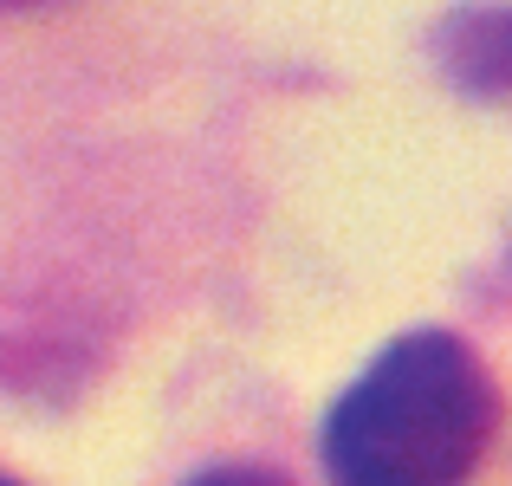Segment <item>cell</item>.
<instances>
[{
  "label": "cell",
  "mask_w": 512,
  "mask_h": 486,
  "mask_svg": "<svg viewBox=\"0 0 512 486\" xmlns=\"http://www.w3.org/2000/svg\"><path fill=\"white\" fill-rule=\"evenodd\" d=\"M500 435V383L454 331H409L331 402V486H461Z\"/></svg>",
  "instance_id": "cell-1"
},
{
  "label": "cell",
  "mask_w": 512,
  "mask_h": 486,
  "mask_svg": "<svg viewBox=\"0 0 512 486\" xmlns=\"http://www.w3.org/2000/svg\"><path fill=\"white\" fill-rule=\"evenodd\" d=\"M188 486H292V480L273 474V467H253V461H227V467H208V474H195Z\"/></svg>",
  "instance_id": "cell-2"
},
{
  "label": "cell",
  "mask_w": 512,
  "mask_h": 486,
  "mask_svg": "<svg viewBox=\"0 0 512 486\" xmlns=\"http://www.w3.org/2000/svg\"><path fill=\"white\" fill-rule=\"evenodd\" d=\"M13 7H46V0H0V13H13Z\"/></svg>",
  "instance_id": "cell-3"
},
{
  "label": "cell",
  "mask_w": 512,
  "mask_h": 486,
  "mask_svg": "<svg viewBox=\"0 0 512 486\" xmlns=\"http://www.w3.org/2000/svg\"><path fill=\"white\" fill-rule=\"evenodd\" d=\"M0 486H20V480H0Z\"/></svg>",
  "instance_id": "cell-4"
}]
</instances>
